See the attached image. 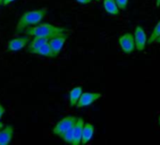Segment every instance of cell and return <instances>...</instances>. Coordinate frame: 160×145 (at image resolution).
I'll return each mask as SVG.
<instances>
[{"label":"cell","mask_w":160,"mask_h":145,"mask_svg":"<svg viewBox=\"0 0 160 145\" xmlns=\"http://www.w3.org/2000/svg\"><path fill=\"white\" fill-rule=\"evenodd\" d=\"M46 13H47L46 8H42L39 10H34V11H29V12H25L19 19V22L16 26V29H15L16 33L21 34L28 28L33 27L41 23L43 17L46 15Z\"/></svg>","instance_id":"cell-1"},{"label":"cell","mask_w":160,"mask_h":145,"mask_svg":"<svg viewBox=\"0 0 160 145\" xmlns=\"http://www.w3.org/2000/svg\"><path fill=\"white\" fill-rule=\"evenodd\" d=\"M66 29L64 28L57 27L50 23H39L33 27L28 28L25 31V35L28 37H53L57 34L64 33Z\"/></svg>","instance_id":"cell-2"},{"label":"cell","mask_w":160,"mask_h":145,"mask_svg":"<svg viewBox=\"0 0 160 145\" xmlns=\"http://www.w3.org/2000/svg\"><path fill=\"white\" fill-rule=\"evenodd\" d=\"M77 121V117L74 116H67L64 117L63 119H61L60 121H58L56 125L53 128V133L55 135H57L58 137H60L65 131H67L69 128L72 127L75 122Z\"/></svg>","instance_id":"cell-3"},{"label":"cell","mask_w":160,"mask_h":145,"mask_svg":"<svg viewBox=\"0 0 160 145\" xmlns=\"http://www.w3.org/2000/svg\"><path fill=\"white\" fill-rule=\"evenodd\" d=\"M67 38H68V35L64 32V33L57 34L49 40L48 43L50 45V48L54 55V58H57L59 55V53L61 52V50L66 42Z\"/></svg>","instance_id":"cell-4"},{"label":"cell","mask_w":160,"mask_h":145,"mask_svg":"<svg viewBox=\"0 0 160 145\" xmlns=\"http://www.w3.org/2000/svg\"><path fill=\"white\" fill-rule=\"evenodd\" d=\"M119 45L122 49V51L124 54H131L136 50V45H135V41H134V36L132 33H124L120 38L118 39Z\"/></svg>","instance_id":"cell-5"},{"label":"cell","mask_w":160,"mask_h":145,"mask_svg":"<svg viewBox=\"0 0 160 145\" xmlns=\"http://www.w3.org/2000/svg\"><path fill=\"white\" fill-rule=\"evenodd\" d=\"M101 97H102V94L99 92H83L82 94L80 95L75 107L77 108H83L90 107Z\"/></svg>","instance_id":"cell-6"},{"label":"cell","mask_w":160,"mask_h":145,"mask_svg":"<svg viewBox=\"0 0 160 145\" xmlns=\"http://www.w3.org/2000/svg\"><path fill=\"white\" fill-rule=\"evenodd\" d=\"M133 36H134L136 49L138 51H143L147 44V35L144 28L141 26H137Z\"/></svg>","instance_id":"cell-7"},{"label":"cell","mask_w":160,"mask_h":145,"mask_svg":"<svg viewBox=\"0 0 160 145\" xmlns=\"http://www.w3.org/2000/svg\"><path fill=\"white\" fill-rule=\"evenodd\" d=\"M28 42H29V37L27 35H25L23 37L13 38L7 42V50L12 51V52L19 51V50L25 48Z\"/></svg>","instance_id":"cell-8"},{"label":"cell","mask_w":160,"mask_h":145,"mask_svg":"<svg viewBox=\"0 0 160 145\" xmlns=\"http://www.w3.org/2000/svg\"><path fill=\"white\" fill-rule=\"evenodd\" d=\"M84 120L82 118H77V121L73 126V138L72 141V145H80L81 144L82 131L84 127Z\"/></svg>","instance_id":"cell-9"},{"label":"cell","mask_w":160,"mask_h":145,"mask_svg":"<svg viewBox=\"0 0 160 145\" xmlns=\"http://www.w3.org/2000/svg\"><path fill=\"white\" fill-rule=\"evenodd\" d=\"M13 127L12 125H7L0 128V145H8L11 143L13 137Z\"/></svg>","instance_id":"cell-10"},{"label":"cell","mask_w":160,"mask_h":145,"mask_svg":"<svg viewBox=\"0 0 160 145\" xmlns=\"http://www.w3.org/2000/svg\"><path fill=\"white\" fill-rule=\"evenodd\" d=\"M52 37H41V36H36L33 37V39L28 43V45L26 46V50L28 53H30L32 50H35L37 48H39L40 46L47 43L49 42V40Z\"/></svg>","instance_id":"cell-11"},{"label":"cell","mask_w":160,"mask_h":145,"mask_svg":"<svg viewBox=\"0 0 160 145\" xmlns=\"http://www.w3.org/2000/svg\"><path fill=\"white\" fill-rule=\"evenodd\" d=\"M94 134V126L90 122H85L83 131H82V138H81V144L89 143Z\"/></svg>","instance_id":"cell-12"},{"label":"cell","mask_w":160,"mask_h":145,"mask_svg":"<svg viewBox=\"0 0 160 145\" xmlns=\"http://www.w3.org/2000/svg\"><path fill=\"white\" fill-rule=\"evenodd\" d=\"M103 7L105 12L110 15H118L120 13V9L115 0H103Z\"/></svg>","instance_id":"cell-13"},{"label":"cell","mask_w":160,"mask_h":145,"mask_svg":"<svg viewBox=\"0 0 160 145\" xmlns=\"http://www.w3.org/2000/svg\"><path fill=\"white\" fill-rule=\"evenodd\" d=\"M83 92V89L80 86H76L74 88H72L70 92H69V103L71 107H75L80 95Z\"/></svg>","instance_id":"cell-14"},{"label":"cell","mask_w":160,"mask_h":145,"mask_svg":"<svg viewBox=\"0 0 160 145\" xmlns=\"http://www.w3.org/2000/svg\"><path fill=\"white\" fill-rule=\"evenodd\" d=\"M29 54H35V55H39V56H42V57L50 58H54V55L52 53V50H51L50 45H49L48 42L42 45V46H40L39 48H37L35 50H32Z\"/></svg>","instance_id":"cell-15"},{"label":"cell","mask_w":160,"mask_h":145,"mask_svg":"<svg viewBox=\"0 0 160 145\" xmlns=\"http://www.w3.org/2000/svg\"><path fill=\"white\" fill-rule=\"evenodd\" d=\"M160 36V20L157 22V24L155 25V27L153 28L149 39H147V42L148 44H152L155 42V40Z\"/></svg>","instance_id":"cell-16"},{"label":"cell","mask_w":160,"mask_h":145,"mask_svg":"<svg viewBox=\"0 0 160 145\" xmlns=\"http://www.w3.org/2000/svg\"><path fill=\"white\" fill-rule=\"evenodd\" d=\"M74 126V125H73ZM73 126L69 128L67 131H65L59 138H62L66 143H69V144H72V138H73Z\"/></svg>","instance_id":"cell-17"},{"label":"cell","mask_w":160,"mask_h":145,"mask_svg":"<svg viewBox=\"0 0 160 145\" xmlns=\"http://www.w3.org/2000/svg\"><path fill=\"white\" fill-rule=\"evenodd\" d=\"M115 2L117 3L118 7L120 10L125 11L128 6V0H115Z\"/></svg>","instance_id":"cell-18"},{"label":"cell","mask_w":160,"mask_h":145,"mask_svg":"<svg viewBox=\"0 0 160 145\" xmlns=\"http://www.w3.org/2000/svg\"><path fill=\"white\" fill-rule=\"evenodd\" d=\"M75 1L79 4H82V5H87V4H90L92 0H75Z\"/></svg>","instance_id":"cell-19"},{"label":"cell","mask_w":160,"mask_h":145,"mask_svg":"<svg viewBox=\"0 0 160 145\" xmlns=\"http://www.w3.org/2000/svg\"><path fill=\"white\" fill-rule=\"evenodd\" d=\"M5 112H6V109H5V108L0 104V120H1V118L3 117V115L5 114Z\"/></svg>","instance_id":"cell-20"},{"label":"cell","mask_w":160,"mask_h":145,"mask_svg":"<svg viewBox=\"0 0 160 145\" xmlns=\"http://www.w3.org/2000/svg\"><path fill=\"white\" fill-rule=\"evenodd\" d=\"M15 0H3V6H8L10 4H12Z\"/></svg>","instance_id":"cell-21"},{"label":"cell","mask_w":160,"mask_h":145,"mask_svg":"<svg viewBox=\"0 0 160 145\" xmlns=\"http://www.w3.org/2000/svg\"><path fill=\"white\" fill-rule=\"evenodd\" d=\"M155 6L160 7V0H155Z\"/></svg>","instance_id":"cell-22"},{"label":"cell","mask_w":160,"mask_h":145,"mask_svg":"<svg viewBox=\"0 0 160 145\" xmlns=\"http://www.w3.org/2000/svg\"><path fill=\"white\" fill-rule=\"evenodd\" d=\"M157 42V43H160V36H159V37H158V38H157V39L155 40V42Z\"/></svg>","instance_id":"cell-23"},{"label":"cell","mask_w":160,"mask_h":145,"mask_svg":"<svg viewBox=\"0 0 160 145\" xmlns=\"http://www.w3.org/2000/svg\"><path fill=\"white\" fill-rule=\"evenodd\" d=\"M4 126V124H3V122H0V128H2Z\"/></svg>","instance_id":"cell-24"},{"label":"cell","mask_w":160,"mask_h":145,"mask_svg":"<svg viewBox=\"0 0 160 145\" xmlns=\"http://www.w3.org/2000/svg\"><path fill=\"white\" fill-rule=\"evenodd\" d=\"M0 6H3V0H0Z\"/></svg>","instance_id":"cell-25"},{"label":"cell","mask_w":160,"mask_h":145,"mask_svg":"<svg viewBox=\"0 0 160 145\" xmlns=\"http://www.w3.org/2000/svg\"><path fill=\"white\" fill-rule=\"evenodd\" d=\"M158 123H159V126H160V116H159V118H158Z\"/></svg>","instance_id":"cell-26"},{"label":"cell","mask_w":160,"mask_h":145,"mask_svg":"<svg viewBox=\"0 0 160 145\" xmlns=\"http://www.w3.org/2000/svg\"><path fill=\"white\" fill-rule=\"evenodd\" d=\"M95 1H99V0H95Z\"/></svg>","instance_id":"cell-27"}]
</instances>
